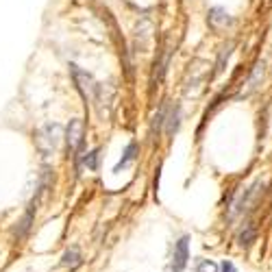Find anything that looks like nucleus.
Wrapping results in <instances>:
<instances>
[{"label":"nucleus","instance_id":"10","mask_svg":"<svg viewBox=\"0 0 272 272\" xmlns=\"http://www.w3.org/2000/svg\"><path fill=\"white\" fill-rule=\"evenodd\" d=\"M209 22L211 24H229L231 18H229V13L225 9H220V7H213V9L209 11Z\"/></svg>","mask_w":272,"mask_h":272},{"label":"nucleus","instance_id":"4","mask_svg":"<svg viewBox=\"0 0 272 272\" xmlns=\"http://www.w3.org/2000/svg\"><path fill=\"white\" fill-rule=\"evenodd\" d=\"M189 259V235H183L181 240L175 244V253H172V263H170V272H183Z\"/></svg>","mask_w":272,"mask_h":272},{"label":"nucleus","instance_id":"2","mask_svg":"<svg viewBox=\"0 0 272 272\" xmlns=\"http://www.w3.org/2000/svg\"><path fill=\"white\" fill-rule=\"evenodd\" d=\"M70 74H72L74 83H77V87H79L81 96H83V101H92L94 94H96V89H98V85H96V81H94L92 74L85 72V70H81L79 65H74V63L70 65Z\"/></svg>","mask_w":272,"mask_h":272},{"label":"nucleus","instance_id":"6","mask_svg":"<svg viewBox=\"0 0 272 272\" xmlns=\"http://www.w3.org/2000/svg\"><path fill=\"white\" fill-rule=\"evenodd\" d=\"M81 263H83V257H81V251L79 249H68V251L61 255V266H65V268L74 270V268H79Z\"/></svg>","mask_w":272,"mask_h":272},{"label":"nucleus","instance_id":"11","mask_svg":"<svg viewBox=\"0 0 272 272\" xmlns=\"http://www.w3.org/2000/svg\"><path fill=\"white\" fill-rule=\"evenodd\" d=\"M98 151H92V153H87L85 157H83V163H85V168L87 170H98Z\"/></svg>","mask_w":272,"mask_h":272},{"label":"nucleus","instance_id":"1","mask_svg":"<svg viewBox=\"0 0 272 272\" xmlns=\"http://www.w3.org/2000/svg\"><path fill=\"white\" fill-rule=\"evenodd\" d=\"M61 142V127L57 122H51V125H44L39 129L37 135V146L44 155H53L57 151V146Z\"/></svg>","mask_w":272,"mask_h":272},{"label":"nucleus","instance_id":"12","mask_svg":"<svg viewBox=\"0 0 272 272\" xmlns=\"http://www.w3.org/2000/svg\"><path fill=\"white\" fill-rule=\"evenodd\" d=\"M229 55H231V44L227 48H222V53H220V59L216 63V74H220L222 70H225V63L229 61Z\"/></svg>","mask_w":272,"mask_h":272},{"label":"nucleus","instance_id":"13","mask_svg":"<svg viewBox=\"0 0 272 272\" xmlns=\"http://www.w3.org/2000/svg\"><path fill=\"white\" fill-rule=\"evenodd\" d=\"M196 272H218V266L211 259H201L199 266H196Z\"/></svg>","mask_w":272,"mask_h":272},{"label":"nucleus","instance_id":"14","mask_svg":"<svg viewBox=\"0 0 272 272\" xmlns=\"http://www.w3.org/2000/svg\"><path fill=\"white\" fill-rule=\"evenodd\" d=\"M220 272H237V268H235V263L231 259H225L220 263Z\"/></svg>","mask_w":272,"mask_h":272},{"label":"nucleus","instance_id":"5","mask_svg":"<svg viewBox=\"0 0 272 272\" xmlns=\"http://www.w3.org/2000/svg\"><path fill=\"white\" fill-rule=\"evenodd\" d=\"M135 157H137V144L135 142H131L127 148H125V153H122V159L115 163V168H113V172H120V170H125L127 166H131V163L135 161Z\"/></svg>","mask_w":272,"mask_h":272},{"label":"nucleus","instance_id":"7","mask_svg":"<svg viewBox=\"0 0 272 272\" xmlns=\"http://www.w3.org/2000/svg\"><path fill=\"white\" fill-rule=\"evenodd\" d=\"M255 240H257V229H255L253 222H246L244 229L237 233V244H240V246H251Z\"/></svg>","mask_w":272,"mask_h":272},{"label":"nucleus","instance_id":"9","mask_svg":"<svg viewBox=\"0 0 272 272\" xmlns=\"http://www.w3.org/2000/svg\"><path fill=\"white\" fill-rule=\"evenodd\" d=\"M179 125H181V107L177 105L168 115V129H166L168 135H175V131L179 129Z\"/></svg>","mask_w":272,"mask_h":272},{"label":"nucleus","instance_id":"3","mask_svg":"<svg viewBox=\"0 0 272 272\" xmlns=\"http://www.w3.org/2000/svg\"><path fill=\"white\" fill-rule=\"evenodd\" d=\"M83 120L81 118H72L70 125L65 127V144H68L70 153H79L83 148Z\"/></svg>","mask_w":272,"mask_h":272},{"label":"nucleus","instance_id":"8","mask_svg":"<svg viewBox=\"0 0 272 272\" xmlns=\"http://www.w3.org/2000/svg\"><path fill=\"white\" fill-rule=\"evenodd\" d=\"M35 209H37V207H35V203H33L31 207H29V211L24 213V216H22V220L18 222V227H15V231H13V233H15V237H24V235L29 233L31 222H33V213H35Z\"/></svg>","mask_w":272,"mask_h":272}]
</instances>
